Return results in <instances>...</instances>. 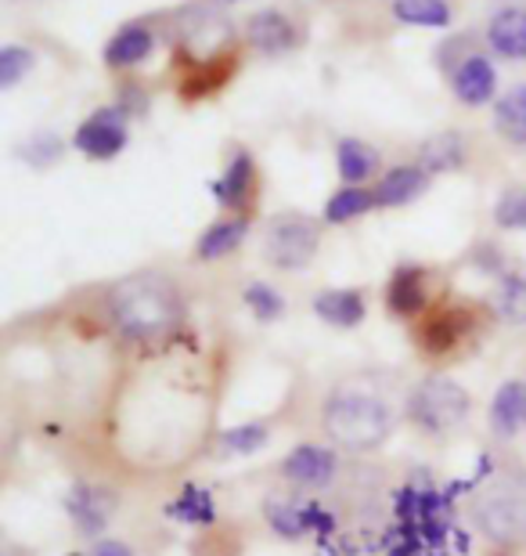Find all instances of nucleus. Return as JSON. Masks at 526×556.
Returning a JSON list of instances; mask_svg holds the SVG:
<instances>
[{
    "instance_id": "2eb2a0df",
    "label": "nucleus",
    "mask_w": 526,
    "mask_h": 556,
    "mask_svg": "<svg viewBox=\"0 0 526 556\" xmlns=\"http://www.w3.org/2000/svg\"><path fill=\"white\" fill-rule=\"evenodd\" d=\"M256 188V166H253V155L249 152H239L234 160L228 163V170H223V177L217 185H213V195H217L220 206L228 210H242L245 203H249Z\"/></svg>"
},
{
    "instance_id": "f03ea898",
    "label": "nucleus",
    "mask_w": 526,
    "mask_h": 556,
    "mask_svg": "<svg viewBox=\"0 0 526 556\" xmlns=\"http://www.w3.org/2000/svg\"><path fill=\"white\" fill-rule=\"evenodd\" d=\"M321 422L335 448L346 452L383 448L397 427L394 408H389L386 397L375 391H357V387H339V391L324 397Z\"/></svg>"
},
{
    "instance_id": "9b49d317",
    "label": "nucleus",
    "mask_w": 526,
    "mask_h": 556,
    "mask_svg": "<svg viewBox=\"0 0 526 556\" xmlns=\"http://www.w3.org/2000/svg\"><path fill=\"white\" fill-rule=\"evenodd\" d=\"M495 91H498V73H495V65H490V59L473 54V59H465L462 65H458V73H454L458 102L487 105L490 98H495Z\"/></svg>"
},
{
    "instance_id": "1a4fd4ad",
    "label": "nucleus",
    "mask_w": 526,
    "mask_h": 556,
    "mask_svg": "<svg viewBox=\"0 0 526 556\" xmlns=\"http://www.w3.org/2000/svg\"><path fill=\"white\" fill-rule=\"evenodd\" d=\"M245 40H249L260 54H285L296 43V26L282 15V11L264 8L245 22Z\"/></svg>"
},
{
    "instance_id": "412c9836",
    "label": "nucleus",
    "mask_w": 526,
    "mask_h": 556,
    "mask_svg": "<svg viewBox=\"0 0 526 556\" xmlns=\"http://www.w3.org/2000/svg\"><path fill=\"white\" fill-rule=\"evenodd\" d=\"M425 278L419 268H400L394 278H389V289H386V304L394 315H419L425 307Z\"/></svg>"
},
{
    "instance_id": "0eeeda50",
    "label": "nucleus",
    "mask_w": 526,
    "mask_h": 556,
    "mask_svg": "<svg viewBox=\"0 0 526 556\" xmlns=\"http://www.w3.org/2000/svg\"><path fill=\"white\" fill-rule=\"evenodd\" d=\"M339 473V459L324 444H299L282 459V477L296 488H329Z\"/></svg>"
},
{
    "instance_id": "6ab92c4d",
    "label": "nucleus",
    "mask_w": 526,
    "mask_h": 556,
    "mask_svg": "<svg viewBox=\"0 0 526 556\" xmlns=\"http://www.w3.org/2000/svg\"><path fill=\"white\" fill-rule=\"evenodd\" d=\"M335 166L346 185H361L368 177H375L379 170V152L372 144H364L361 138H343L335 144Z\"/></svg>"
},
{
    "instance_id": "393cba45",
    "label": "nucleus",
    "mask_w": 526,
    "mask_h": 556,
    "mask_svg": "<svg viewBox=\"0 0 526 556\" xmlns=\"http://www.w3.org/2000/svg\"><path fill=\"white\" fill-rule=\"evenodd\" d=\"M267 438H271L267 422H239L220 433V455H253L264 448Z\"/></svg>"
},
{
    "instance_id": "ddd939ff",
    "label": "nucleus",
    "mask_w": 526,
    "mask_h": 556,
    "mask_svg": "<svg viewBox=\"0 0 526 556\" xmlns=\"http://www.w3.org/2000/svg\"><path fill=\"white\" fill-rule=\"evenodd\" d=\"M487 40L501 59L526 62V8H505L490 18Z\"/></svg>"
},
{
    "instance_id": "9d476101",
    "label": "nucleus",
    "mask_w": 526,
    "mask_h": 556,
    "mask_svg": "<svg viewBox=\"0 0 526 556\" xmlns=\"http://www.w3.org/2000/svg\"><path fill=\"white\" fill-rule=\"evenodd\" d=\"M490 430L498 438H519L526 430V383L509 380L498 387L495 402H490Z\"/></svg>"
},
{
    "instance_id": "aec40b11",
    "label": "nucleus",
    "mask_w": 526,
    "mask_h": 556,
    "mask_svg": "<svg viewBox=\"0 0 526 556\" xmlns=\"http://www.w3.org/2000/svg\"><path fill=\"white\" fill-rule=\"evenodd\" d=\"M495 130L512 144H526V84L509 87L495 102Z\"/></svg>"
},
{
    "instance_id": "4be33fe9",
    "label": "nucleus",
    "mask_w": 526,
    "mask_h": 556,
    "mask_svg": "<svg viewBox=\"0 0 526 556\" xmlns=\"http://www.w3.org/2000/svg\"><path fill=\"white\" fill-rule=\"evenodd\" d=\"M375 206H379L375 192H368V188H361V185H346L329 199V203H324V220H329V225H346V220L361 217Z\"/></svg>"
},
{
    "instance_id": "2f4dec72",
    "label": "nucleus",
    "mask_w": 526,
    "mask_h": 556,
    "mask_svg": "<svg viewBox=\"0 0 526 556\" xmlns=\"http://www.w3.org/2000/svg\"><path fill=\"white\" fill-rule=\"evenodd\" d=\"M458 340V329L447 326V318H436L425 326V348L429 351H444V348H451V343Z\"/></svg>"
},
{
    "instance_id": "c756f323",
    "label": "nucleus",
    "mask_w": 526,
    "mask_h": 556,
    "mask_svg": "<svg viewBox=\"0 0 526 556\" xmlns=\"http://www.w3.org/2000/svg\"><path fill=\"white\" fill-rule=\"evenodd\" d=\"M495 220H498V228L526 231V188H512V192H505L498 199Z\"/></svg>"
},
{
    "instance_id": "f257e3e1",
    "label": "nucleus",
    "mask_w": 526,
    "mask_h": 556,
    "mask_svg": "<svg viewBox=\"0 0 526 556\" xmlns=\"http://www.w3.org/2000/svg\"><path fill=\"white\" fill-rule=\"evenodd\" d=\"M108 318L127 340H159L174 332L181 318V300L159 275H130L112 286Z\"/></svg>"
},
{
    "instance_id": "20e7f679",
    "label": "nucleus",
    "mask_w": 526,
    "mask_h": 556,
    "mask_svg": "<svg viewBox=\"0 0 526 556\" xmlns=\"http://www.w3.org/2000/svg\"><path fill=\"white\" fill-rule=\"evenodd\" d=\"M321 250V231L318 220L307 214H278L267 225L264 253L278 271H299L318 257Z\"/></svg>"
},
{
    "instance_id": "7ed1b4c3",
    "label": "nucleus",
    "mask_w": 526,
    "mask_h": 556,
    "mask_svg": "<svg viewBox=\"0 0 526 556\" xmlns=\"http://www.w3.org/2000/svg\"><path fill=\"white\" fill-rule=\"evenodd\" d=\"M473 413V394L451 376H425V380L408 397V419L422 433H451Z\"/></svg>"
},
{
    "instance_id": "5701e85b",
    "label": "nucleus",
    "mask_w": 526,
    "mask_h": 556,
    "mask_svg": "<svg viewBox=\"0 0 526 556\" xmlns=\"http://www.w3.org/2000/svg\"><path fill=\"white\" fill-rule=\"evenodd\" d=\"M394 18H400L405 26L444 29L451 22V8H447V0H394Z\"/></svg>"
},
{
    "instance_id": "7c9ffc66",
    "label": "nucleus",
    "mask_w": 526,
    "mask_h": 556,
    "mask_svg": "<svg viewBox=\"0 0 526 556\" xmlns=\"http://www.w3.org/2000/svg\"><path fill=\"white\" fill-rule=\"evenodd\" d=\"M62 155V138L59 135H33L26 141V149H22V160H29L33 166H51L54 160Z\"/></svg>"
},
{
    "instance_id": "4468645a",
    "label": "nucleus",
    "mask_w": 526,
    "mask_h": 556,
    "mask_svg": "<svg viewBox=\"0 0 526 556\" xmlns=\"http://www.w3.org/2000/svg\"><path fill=\"white\" fill-rule=\"evenodd\" d=\"M429 188V174L422 166H394L383 174V181L375 185V203L379 206H408Z\"/></svg>"
},
{
    "instance_id": "cd10ccee",
    "label": "nucleus",
    "mask_w": 526,
    "mask_h": 556,
    "mask_svg": "<svg viewBox=\"0 0 526 556\" xmlns=\"http://www.w3.org/2000/svg\"><path fill=\"white\" fill-rule=\"evenodd\" d=\"M33 62H37V54L29 48H22V43H4V48H0V91L18 87L22 76H29Z\"/></svg>"
},
{
    "instance_id": "dca6fc26",
    "label": "nucleus",
    "mask_w": 526,
    "mask_h": 556,
    "mask_svg": "<svg viewBox=\"0 0 526 556\" xmlns=\"http://www.w3.org/2000/svg\"><path fill=\"white\" fill-rule=\"evenodd\" d=\"M249 236V220L245 217H228V220H217V225H209L203 236L195 242V257L198 261H220L234 253Z\"/></svg>"
},
{
    "instance_id": "bb28decb",
    "label": "nucleus",
    "mask_w": 526,
    "mask_h": 556,
    "mask_svg": "<svg viewBox=\"0 0 526 556\" xmlns=\"http://www.w3.org/2000/svg\"><path fill=\"white\" fill-rule=\"evenodd\" d=\"M307 509L310 506H293V503H278V498H271V503H267V520H271V528L282 539H299V535H307V528H310Z\"/></svg>"
},
{
    "instance_id": "39448f33",
    "label": "nucleus",
    "mask_w": 526,
    "mask_h": 556,
    "mask_svg": "<svg viewBox=\"0 0 526 556\" xmlns=\"http://www.w3.org/2000/svg\"><path fill=\"white\" fill-rule=\"evenodd\" d=\"M476 528L495 542L526 539V481L487 492L473 509Z\"/></svg>"
},
{
    "instance_id": "f3484780",
    "label": "nucleus",
    "mask_w": 526,
    "mask_h": 556,
    "mask_svg": "<svg viewBox=\"0 0 526 556\" xmlns=\"http://www.w3.org/2000/svg\"><path fill=\"white\" fill-rule=\"evenodd\" d=\"M419 166L425 174H451L465 166V138L458 130H440L419 149Z\"/></svg>"
},
{
    "instance_id": "b1692460",
    "label": "nucleus",
    "mask_w": 526,
    "mask_h": 556,
    "mask_svg": "<svg viewBox=\"0 0 526 556\" xmlns=\"http://www.w3.org/2000/svg\"><path fill=\"white\" fill-rule=\"evenodd\" d=\"M495 311L509 326H526V275H501Z\"/></svg>"
},
{
    "instance_id": "72a5a7b5",
    "label": "nucleus",
    "mask_w": 526,
    "mask_h": 556,
    "mask_svg": "<svg viewBox=\"0 0 526 556\" xmlns=\"http://www.w3.org/2000/svg\"><path fill=\"white\" fill-rule=\"evenodd\" d=\"M4 556H22L18 549H4Z\"/></svg>"
},
{
    "instance_id": "6e6552de",
    "label": "nucleus",
    "mask_w": 526,
    "mask_h": 556,
    "mask_svg": "<svg viewBox=\"0 0 526 556\" xmlns=\"http://www.w3.org/2000/svg\"><path fill=\"white\" fill-rule=\"evenodd\" d=\"M65 509H69V517L76 520V528L94 539V535H102L112 514H116V495L98 484H76L69 498H65Z\"/></svg>"
},
{
    "instance_id": "423d86ee",
    "label": "nucleus",
    "mask_w": 526,
    "mask_h": 556,
    "mask_svg": "<svg viewBox=\"0 0 526 556\" xmlns=\"http://www.w3.org/2000/svg\"><path fill=\"white\" fill-rule=\"evenodd\" d=\"M127 141H130L127 113H123L119 105L98 109L87 124H80V130H76V138H73L76 149L84 155H91V160H112V155H119L127 149Z\"/></svg>"
},
{
    "instance_id": "473e14b6",
    "label": "nucleus",
    "mask_w": 526,
    "mask_h": 556,
    "mask_svg": "<svg viewBox=\"0 0 526 556\" xmlns=\"http://www.w3.org/2000/svg\"><path fill=\"white\" fill-rule=\"evenodd\" d=\"M91 556H133V549L119 539H98L91 546Z\"/></svg>"
},
{
    "instance_id": "c85d7f7f",
    "label": "nucleus",
    "mask_w": 526,
    "mask_h": 556,
    "mask_svg": "<svg viewBox=\"0 0 526 556\" xmlns=\"http://www.w3.org/2000/svg\"><path fill=\"white\" fill-rule=\"evenodd\" d=\"M245 307H249L260 321H274V318H282L285 300H282V293H278L274 286L249 282V286H245Z\"/></svg>"
},
{
    "instance_id": "a878e982",
    "label": "nucleus",
    "mask_w": 526,
    "mask_h": 556,
    "mask_svg": "<svg viewBox=\"0 0 526 556\" xmlns=\"http://www.w3.org/2000/svg\"><path fill=\"white\" fill-rule=\"evenodd\" d=\"M166 517L184 520V525H209L217 517V509H213V498L203 488H184V495L166 506Z\"/></svg>"
},
{
    "instance_id": "f8f14e48",
    "label": "nucleus",
    "mask_w": 526,
    "mask_h": 556,
    "mask_svg": "<svg viewBox=\"0 0 526 556\" xmlns=\"http://www.w3.org/2000/svg\"><path fill=\"white\" fill-rule=\"evenodd\" d=\"M315 315L335 329H354L364 321L368 304L361 289H324V293L315 296Z\"/></svg>"
},
{
    "instance_id": "a211bd4d",
    "label": "nucleus",
    "mask_w": 526,
    "mask_h": 556,
    "mask_svg": "<svg viewBox=\"0 0 526 556\" xmlns=\"http://www.w3.org/2000/svg\"><path fill=\"white\" fill-rule=\"evenodd\" d=\"M155 37L149 26H127L108 40L105 48V65L112 70H127V65H141L152 54Z\"/></svg>"
}]
</instances>
